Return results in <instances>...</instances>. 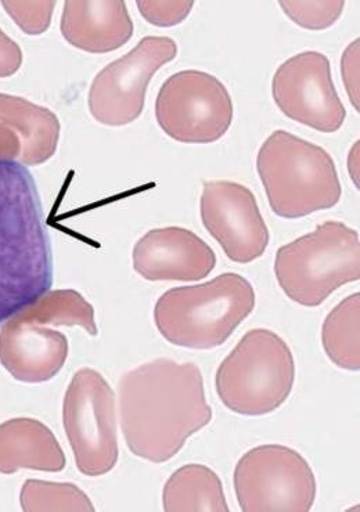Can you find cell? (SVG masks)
<instances>
[{
	"label": "cell",
	"instance_id": "obj_1",
	"mask_svg": "<svg viewBox=\"0 0 360 512\" xmlns=\"http://www.w3.org/2000/svg\"><path fill=\"white\" fill-rule=\"evenodd\" d=\"M118 403L126 446L151 463L174 459L212 420L203 374L192 362L161 358L128 371L118 382Z\"/></svg>",
	"mask_w": 360,
	"mask_h": 512
},
{
	"label": "cell",
	"instance_id": "obj_2",
	"mask_svg": "<svg viewBox=\"0 0 360 512\" xmlns=\"http://www.w3.org/2000/svg\"><path fill=\"white\" fill-rule=\"evenodd\" d=\"M53 276L34 176L21 162L0 160V326L50 291Z\"/></svg>",
	"mask_w": 360,
	"mask_h": 512
},
{
	"label": "cell",
	"instance_id": "obj_3",
	"mask_svg": "<svg viewBox=\"0 0 360 512\" xmlns=\"http://www.w3.org/2000/svg\"><path fill=\"white\" fill-rule=\"evenodd\" d=\"M250 281L223 273L198 286L171 288L154 308V322L162 337L180 348H218L229 340L255 308Z\"/></svg>",
	"mask_w": 360,
	"mask_h": 512
},
{
	"label": "cell",
	"instance_id": "obj_4",
	"mask_svg": "<svg viewBox=\"0 0 360 512\" xmlns=\"http://www.w3.org/2000/svg\"><path fill=\"white\" fill-rule=\"evenodd\" d=\"M257 169L270 208L282 218H304L341 200L333 157L293 133L273 132L259 150Z\"/></svg>",
	"mask_w": 360,
	"mask_h": 512
},
{
	"label": "cell",
	"instance_id": "obj_5",
	"mask_svg": "<svg viewBox=\"0 0 360 512\" xmlns=\"http://www.w3.org/2000/svg\"><path fill=\"white\" fill-rule=\"evenodd\" d=\"M275 274L295 304L322 305L338 288L359 281V234L342 222H324L315 232L279 248Z\"/></svg>",
	"mask_w": 360,
	"mask_h": 512
},
{
	"label": "cell",
	"instance_id": "obj_6",
	"mask_svg": "<svg viewBox=\"0 0 360 512\" xmlns=\"http://www.w3.org/2000/svg\"><path fill=\"white\" fill-rule=\"evenodd\" d=\"M294 380L295 362L286 341L266 328H255L223 360L215 388L233 413L265 416L286 402Z\"/></svg>",
	"mask_w": 360,
	"mask_h": 512
},
{
	"label": "cell",
	"instance_id": "obj_7",
	"mask_svg": "<svg viewBox=\"0 0 360 512\" xmlns=\"http://www.w3.org/2000/svg\"><path fill=\"white\" fill-rule=\"evenodd\" d=\"M63 424L81 474H108L118 456L115 393L106 378L93 369L77 371L63 403Z\"/></svg>",
	"mask_w": 360,
	"mask_h": 512
},
{
	"label": "cell",
	"instance_id": "obj_8",
	"mask_svg": "<svg viewBox=\"0 0 360 512\" xmlns=\"http://www.w3.org/2000/svg\"><path fill=\"white\" fill-rule=\"evenodd\" d=\"M233 482L239 506L247 512H306L316 499L311 465L283 445H262L244 454Z\"/></svg>",
	"mask_w": 360,
	"mask_h": 512
},
{
	"label": "cell",
	"instance_id": "obj_9",
	"mask_svg": "<svg viewBox=\"0 0 360 512\" xmlns=\"http://www.w3.org/2000/svg\"><path fill=\"white\" fill-rule=\"evenodd\" d=\"M233 102L226 86L208 72L171 75L156 100L162 131L176 142L208 144L221 139L233 122Z\"/></svg>",
	"mask_w": 360,
	"mask_h": 512
},
{
	"label": "cell",
	"instance_id": "obj_10",
	"mask_svg": "<svg viewBox=\"0 0 360 512\" xmlns=\"http://www.w3.org/2000/svg\"><path fill=\"white\" fill-rule=\"evenodd\" d=\"M178 56V46L167 36H147L121 59L104 67L90 86L88 104L100 124H132L143 113L147 86L165 64Z\"/></svg>",
	"mask_w": 360,
	"mask_h": 512
},
{
	"label": "cell",
	"instance_id": "obj_11",
	"mask_svg": "<svg viewBox=\"0 0 360 512\" xmlns=\"http://www.w3.org/2000/svg\"><path fill=\"white\" fill-rule=\"evenodd\" d=\"M272 92L286 117L316 131L337 132L347 118L323 53L302 52L284 61L273 77Z\"/></svg>",
	"mask_w": 360,
	"mask_h": 512
},
{
	"label": "cell",
	"instance_id": "obj_12",
	"mask_svg": "<svg viewBox=\"0 0 360 512\" xmlns=\"http://www.w3.org/2000/svg\"><path fill=\"white\" fill-rule=\"evenodd\" d=\"M200 211L205 229L230 261L250 263L264 255L269 229L248 187L230 180L205 182Z\"/></svg>",
	"mask_w": 360,
	"mask_h": 512
},
{
	"label": "cell",
	"instance_id": "obj_13",
	"mask_svg": "<svg viewBox=\"0 0 360 512\" xmlns=\"http://www.w3.org/2000/svg\"><path fill=\"white\" fill-rule=\"evenodd\" d=\"M215 265L214 250L185 227L150 230L133 248V269L149 281H197Z\"/></svg>",
	"mask_w": 360,
	"mask_h": 512
},
{
	"label": "cell",
	"instance_id": "obj_14",
	"mask_svg": "<svg viewBox=\"0 0 360 512\" xmlns=\"http://www.w3.org/2000/svg\"><path fill=\"white\" fill-rule=\"evenodd\" d=\"M68 351L66 335L49 326L13 316L0 328V363L14 380H52L66 364Z\"/></svg>",
	"mask_w": 360,
	"mask_h": 512
},
{
	"label": "cell",
	"instance_id": "obj_15",
	"mask_svg": "<svg viewBox=\"0 0 360 512\" xmlns=\"http://www.w3.org/2000/svg\"><path fill=\"white\" fill-rule=\"evenodd\" d=\"M60 30L74 48L110 53L131 41L133 21L125 2H66Z\"/></svg>",
	"mask_w": 360,
	"mask_h": 512
},
{
	"label": "cell",
	"instance_id": "obj_16",
	"mask_svg": "<svg viewBox=\"0 0 360 512\" xmlns=\"http://www.w3.org/2000/svg\"><path fill=\"white\" fill-rule=\"evenodd\" d=\"M66 464L59 441L41 421L23 417L0 424V474L61 472Z\"/></svg>",
	"mask_w": 360,
	"mask_h": 512
},
{
	"label": "cell",
	"instance_id": "obj_17",
	"mask_svg": "<svg viewBox=\"0 0 360 512\" xmlns=\"http://www.w3.org/2000/svg\"><path fill=\"white\" fill-rule=\"evenodd\" d=\"M0 124L18 137V160L25 167L45 164L56 154L60 122L49 108L36 106L23 97L0 93Z\"/></svg>",
	"mask_w": 360,
	"mask_h": 512
},
{
	"label": "cell",
	"instance_id": "obj_18",
	"mask_svg": "<svg viewBox=\"0 0 360 512\" xmlns=\"http://www.w3.org/2000/svg\"><path fill=\"white\" fill-rule=\"evenodd\" d=\"M165 511H229L221 478L211 468L187 464L171 475L162 492Z\"/></svg>",
	"mask_w": 360,
	"mask_h": 512
},
{
	"label": "cell",
	"instance_id": "obj_19",
	"mask_svg": "<svg viewBox=\"0 0 360 512\" xmlns=\"http://www.w3.org/2000/svg\"><path fill=\"white\" fill-rule=\"evenodd\" d=\"M324 352L340 369L360 370V294L349 295L324 320Z\"/></svg>",
	"mask_w": 360,
	"mask_h": 512
},
{
	"label": "cell",
	"instance_id": "obj_20",
	"mask_svg": "<svg viewBox=\"0 0 360 512\" xmlns=\"http://www.w3.org/2000/svg\"><path fill=\"white\" fill-rule=\"evenodd\" d=\"M14 316L43 326L81 327L92 337L99 333L95 309L75 290L48 291Z\"/></svg>",
	"mask_w": 360,
	"mask_h": 512
},
{
	"label": "cell",
	"instance_id": "obj_21",
	"mask_svg": "<svg viewBox=\"0 0 360 512\" xmlns=\"http://www.w3.org/2000/svg\"><path fill=\"white\" fill-rule=\"evenodd\" d=\"M24 511H95L92 501L74 483L28 479L21 489Z\"/></svg>",
	"mask_w": 360,
	"mask_h": 512
},
{
	"label": "cell",
	"instance_id": "obj_22",
	"mask_svg": "<svg viewBox=\"0 0 360 512\" xmlns=\"http://www.w3.org/2000/svg\"><path fill=\"white\" fill-rule=\"evenodd\" d=\"M283 12L305 30L322 31L337 23L345 9V2H279Z\"/></svg>",
	"mask_w": 360,
	"mask_h": 512
},
{
	"label": "cell",
	"instance_id": "obj_23",
	"mask_svg": "<svg viewBox=\"0 0 360 512\" xmlns=\"http://www.w3.org/2000/svg\"><path fill=\"white\" fill-rule=\"evenodd\" d=\"M3 9L28 35H41L49 30L56 2H2Z\"/></svg>",
	"mask_w": 360,
	"mask_h": 512
},
{
	"label": "cell",
	"instance_id": "obj_24",
	"mask_svg": "<svg viewBox=\"0 0 360 512\" xmlns=\"http://www.w3.org/2000/svg\"><path fill=\"white\" fill-rule=\"evenodd\" d=\"M138 9L144 20L156 27H175L189 17L194 2H143L139 0Z\"/></svg>",
	"mask_w": 360,
	"mask_h": 512
},
{
	"label": "cell",
	"instance_id": "obj_25",
	"mask_svg": "<svg viewBox=\"0 0 360 512\" xmlns=\"http://www.w3.org/2000/svg\"><path fill=\"white\" fill-rule=\"evenodd\" d=\"M359 39L352 42L342 54L341 72L352 106L359 111Z\"/></svg>",
	"mask_w": 360,
	"mask_h": 512
},
{
	"label": "cell",
	"instance_id": "obj_26",
	"mask_svg": "<svg viewBox=\"0 0 360 512\" xmlns=\"http://www.w3.org/2000/svg\"><path fill=\"white\" fill-rule=\"evenodd\" d=\"M23 64V52L16 42L0 30V78L12 77Z\"/></svg>",
	"mask_w": 360,
	"mask_h": 512
},
{
	"label": "cell",
	"instance_id": "obj_27",
	"mask_svg": "<svg viewBox=\"0 0 360 512\" xmlns=\"http://www.w3.org/2000/svg\"><path fill=\"white\" fill-rule=\"evenodd\" d=\"M20 155L18 137L7 126L0 124V160H14Z\"/></svg>",
	"mask_w": 360,
	"mask_h": 512
},
{
	"label": "cell",
	"instance_id": "obj_28",
	"mask_svg": "<svg viewBox=\"0 0 360 512\" xmlns=\"http://www.w3.org/2000/svg\"><path fill=\"white\" fill-rule=\"evenodd\" d=\"M359 142H356L354 149L349 154V173H351L352 180L356 183V187H359Z\"/></svg>",
	"mask_w": 360,
	"mask_h": 512
}]
</instances>
